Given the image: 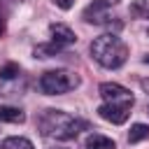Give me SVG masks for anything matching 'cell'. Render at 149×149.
<instances>
[{"label":"cell","mask_w":149,"mask_h":149,"mask_svg":"<svg viewBox=\"0 0 149 149\" xmlns=\"http://www.w3.org/2000/svg\"><path fill=\"white\" fill-rule=\"evenodd\" d=\"M37 128L44 137L72 140V137L79 135V130L86 128V123L81 119H74L72 114L63 112V109H44L37 119Z\"/></svg>","instance_id":"6da1fadb"},{"label":"cell","mask_w":149,"mask_h":149,"mask_svg":"<svg viewBox=\"0 0 149 149\" xmlns=\"http://www.w3.org/2000/svg\"><path fill=\"white\" fill-rule=\"evenodd\" d=\"M91 56L98 65L107 70H116L128 58V47L116 33H102L91 42Z\"/></svg>","instance_id":"7a4b0ae2"},{"label":"cell","mask_w":149,"mask_h":149,"mask_svg":"<svg viewBox=\"0 0 149 149\" xmlns=\"http://www.w3.org/2000/svg\"><path fill=\"white\" fill-rule=\"evenodd\" d=\"M37 86L44 95H61V93H68V91L77 88L79 77L74 72H68V70H49L40 77Z\"/></svg>","instance_id":"3957f363"},{"label":"cell","mask_w":149,"mask_h":149,"mask_svg":"<svg viewBox=\"0 0 149 149\" xmlns=\"http://www.w3.org/2000/svg\"><path fill=\"white\" fill-rule=\"evenodd\" d=\"M100 95H102V100H105V105H116V107H133V102H135V98H133V93L126 88V86H121V84H114V81H105V84H100Z\"/></svg>","instance_id":"277c9868"},{"label":"cell","mask_w":149,"mask_h":149,"mask_svg":"<svg viewBox=\"0 0 149 149\" xmlns=\"http://www.w3.org/2000/svg\"><path fill=\"white\" fill-rule=\"evenodd\" d=\"M109 7H112L109 0H93V2L84 9L81 19L88 21V23H107V19H109L107 12H109Z\"/></svg>","instance_id":"5b68a950"},{"label":"cell","mask_w":149,"mask_h":149,"mask_svg":"<svg viewBox=\"0 0 149 149\" xmlns=\"http://www.w3.org/2000/svg\"><path fill=\"white\" fill-rule=\"evenodd\" d=\"M49 30H51V42H54V44H58L61 49H63V47H70V44H74V42H77L74 30H72L70 26H65V23H51V26H49Z\"/></svg>","instance_id":"8992f818"},{"label":"cell","mask_w":149,"mask_h":149,"mask_svg":"<svg viewBox=\"0 0 149 149\" xmlns=\"http://www.w3.org/2000/svg\"><path fill=\"white\" fill-rule=\"evenodd\" d=\"M98 114L109 121V123H126L128 121V114H130V107H116V105H100L98 107Z\"/></svg>","instance_id":"52a82bcc"},{"label":"cell","mask_w":149,"mask_h":149,"mask_svg":"<svg viewBox=\"0 0 149 149\" xmlns=\"http://www.w3.org/2000/svg\"><path fill=\"white\" fill-rule=\"evenodd\" d=\"M0 121H5V123H23V121H26V114H23V109H19V107L0 105Z\"/></svg>","instance_id":"ba28073f"},{"label":"cell","mask_w":149,"mask_h":149,"mask_svg":"<svg viewBox=\"0 0 149 149\" xmlns=\"http://www.w3.org/2000/svg\"><path fill=\"white\" fill-rule=\"evenodd\" d=\"M23 91V74L16 79H0V95H21Z\"/></svg>","instance_id":"9c48e42d"},{"label":"cell","mask_w":149,"mask_h":149,"mask_svg":"<svg viewBox=\"0 0 149 149\" xmlns=\"http://www.w3.org/2000/svg\"><path fill=\"white\" fill-rule=\"evenodd\" d=\"M86 149H116V144H114L112 137H105L100 133H93L86 140Z\"/></svg>","instance_id":"30bf717a"},{"label":"cell","mask_w":149,"mask_h":149,"mask_svg":"<svg viewBox=\"0 0 149 149\" xmlns=\"http://www.w3.org/2000/svg\"><path fill=\"white\" fill-rule=\"evenodd\" d=\"M142 140H149V126L147 123H133L130 133H128V142L135 144V142H142Z\"/></svg>","instance_id":"8fae6325"},{"label":"cell","mask_w":149,"mask_h":149,"mask_svg":"<svg viewBox=\"0 0 149 149\" xmlns=\"http://www.w3.org/2000/svg\"><path fill=\"white\" fill-rule=\"evenodd\" d=\"M2 149H35L28 137H7L2 140Z\"/></svg>","instance_id":"7c38bea8"},{"label":"cell","mask_w":149,"mask_h":149,"mask_svg":"<svg viewBox=\"0 0 149 149\" xmlns=\"http://www.w3.org/2000/svg\"><path fill=\"white\" fill-rule=\"evenodd\" d=\"M35 58H51V56H56V54H61V47L58 44H37L35 47Z\"/></svg>","instance_id":"4fadbf2b"},{"label":"cell","mask_w":149,"mask_h":149,"mask_svg":"<svg viewBox=\"0 0 149 149\" xmlns=\"http://www.w3.org/2000/svg\"><path fill=\"white\" fill-rule=\"evenodd\" d=\"M130 16H135V19H149V0H135L130 5Z\"/></svg>","instance_id":"5bb4252c"},{"label":"cell","mask_w":149,"mask_h":149,"mask_svg":"<svg viewBox=\"0 0 149 149\" xmlns=\"http://www.w3.org/2000/svg\"><path fill=\"white\" fill-rule=\"evenodd\" d=\"M16 77H21V68L16 63H7L0 70V79H16Z\"/></svg>","instance_id":"9a60e30c"},{"label":"cell","mask_w":149,"mask_h":149,"mask_svg":"<svg viewBox=\"0 0 149 149\" xmlns=\"http://www.w3.org/2000/svg\"><path fill=\"white\" fill-rule=\"evenodd\" d=\"M54 2H56V7H61V9H70L74 0H54Z\"/></svg>","instance_id":"2e32d148"},{"label":"cell","mask_w":149,"mask_h":149,"mask_svg":"<svg viewBox=\"0 0 149 149\" xmlns=\"http://www.w3.org/2000/svg\"><path fill=\"white\" fill-rule=\"evenodd\" d=\"M140 86H142V91L149 95V77H147V79H142V81H140Z\"/></svg>","instance_id":"e0dca14e"},{"label":"cell","mask_w":149,"mask_h":149,"mask_svg":"<svg viewBox=\"0 0 149 149\" xmlns=\"http://www.w3.org/2000/svg\"><path fill=\"white\" fill-rule=\"evenodd\" d=\"M5 33V19H2V14H0V35Z\"/></svg>","instance_id":"ac0fdd59"},{"label":"cell","mask_w":149,"mask_h":149,"mask_svg":"<svg viewBox=\"0 0 149 149\" xmlns=\"http://www.w3.org/2000/svg\"><path fill=\"white\" fill-rule=\"evenodd\" d=\"M142 63H147V65H149V54H147V56L142 58Z\"/></svg>","instance_id":"d6986e66"},{"label":"cell","mask_w":149,"mask_h":149,"mask_svg":"<svg viewBox=\"0 0 149 149\" xmlns=\"http://www.w3.org/2000/svg\"><path fill=\"white\" fill-rule=\"evenodd\" d=\"M109 2H112V5H116V2H119V0H109Z\"/></svg>","instance_id":"ffe728a7"},{"label":"cell","mask_w":149,"mask_h":149,"mask_svg":"<svg viewBox=\"0 0 149 149\" xmlns=\"http://www.w3.org/2000/svg\"><path fill=\"white\" fill-rule=\"evenodd\" d=\"M147 37H149V30H147Z\"/></svg>","instance_id":"44dd1931"},{"label":"cell","mask_w":149,"mask_h":149,"mask_svg":"<svg viewBox=\"0 0 149 149\" xmlns=\"http://www.w3.org/2000/svg\"><path fill=\"white\" fill-rule=\"evenodd\" d=\"M147 112H149V107H147Z\"/></svg>","instance_id":"7402d4cb"}]
</instances>
